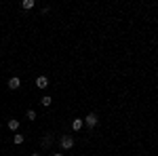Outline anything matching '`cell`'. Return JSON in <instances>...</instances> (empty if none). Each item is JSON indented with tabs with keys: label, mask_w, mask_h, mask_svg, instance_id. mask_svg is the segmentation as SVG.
Returning <instances> with one entry per match:
<instances>
[{
	"label": "cell",
	"mask_w": 158,
	"mask_h": 156,
	"mask_svg": "<svg viewBox=\"0 0 158 156\" xmlns=\"http://www.w3.org/2000/svg\"><path fill=\"white\" fill-rule=\"evenodd\" d=\"M86 125H89V127H95V125H97V116H95V114H89V116H86Z\"/></svg>",
	"instance_id": "3957f363"
},
{
	"label": "cell",
	"mask_w": 158,
	"mask_h": 156,
	"mask_svg": "<svg viewBox=\"0 0 158 156\" xmlns=\"http://www.w3.org/2000/svg\"><path fill=\"white\" fill-rule=\"evenodd\" d=\"M9 129H11V131H17V129H19V120L11 118V120H9Z\"/></svg>",
	"instance_id": "277c9868"
},
{
	"label": "cell",
	"mask_w": 158,
	"mask_h": 156,
	"mask_svg": "<svg viewBox=\"0 0 158 156\" xmlns=\"http://www.w3.org/2000/svg\"><path fill=\"white\" fill-rule=\"evenodd\" d=\"M53 156H63V154H53Z\"/></svg>",
	"instance_id": "8fae6325"
},
{
	"label": "cell",
	"mask_w": 158,
	"mask_h": 156,
	"mask_svg": "<svg viewBox=\"0 0 158 156\" xmlns=\"http://www.w3.org/2000/svg\"><path fill=\"white\" fill-rule=\"evenodd\" d=\"M19 84H21L19 78H11V80H9V86H11V89H19Z\"/></svg>",
	"instance_id": "5b68a950"
},
{
	"label": "cell",
	"mask_w": 158,
	"mask_h": 156,
	"mask_svg": "<svg viewBox=\"0 0 158 156\" xmlns=\"http://www.w3.org/2000/svg\"><path fill=\"white\" fill-rule=\"evenodd\" d=\"M36 86H38V89H47V86H49V80H47V76H40V78L36 80Z\"/></svg>",
	"instance_id": "7a4b0ae2"
},
{
	"label": "cell",
	"mask_w": 158,
	"mask_h": 156,
	"mask_svg": "<svg viewBox=\"0 0 158 156\" xmlns=\"http://www.w3.org/2000/svg\"><path fill=\"white\" fill-rule=\"evenodd\" d=\"M40 103H42V105H49V103H51V97H42Z\"/></svg>",
	"instance_id": "30bf717a"
},
{
	"label": "cell",
	"mask_w": 158,
	"mask_h": 156,
	"mask_svg": "<svg viewBox=\"0 0 158 156\" xmlns=\"http://www.w3.org/2000/svg\"><path fill=\"white\" fill-rule=\"evenodd\" d=\"M13 141H15V144H23V135H15Z\"/></svg>",
	"instance_id": "ba28073f"
},
{
	"label": "cell",
	"mask_w": 158,
	"mask_h": 156,
	"mask_svg": "<svg viewBox=\"0 0 158 156\" xmlns=\"http://www.w3.org/2000/svg\"><path fill=\"white\" fill-rule=\"evenodd\" d=\"M32 156H40V154H32Z\"/></svg>",
	"instance_id": "7c38bea8"
},
{
	"label": "cell",
	"mask_w": 158,
	"mask_h": 156,
	"mask_svg": "<svg viewBox=\"0 0 158 156\" xmlns=\"http://www.w3.org/2000/svg\"><path fill=\"white\" fill-rule=\"evenodd\" d=\"M72 146H74V139H72L70 135H63V137H61V148L67 150V148H72Z\"/></svg>",
	"instance_id": "6da1fadb"
},
{
	"label": "cell",
	"mask_w": 158,
	"mask_h": 156,
	"mask_svg": "<svg viewBox=\"0 0 158 156\" xmlns=\"http://www.w3.org/2000/svg\"><path fill=\"white\" fill-rule=\"evenodd\" d=\"M36 118V112H34V110H28V120H34Z\"/></svg>",
	"instance_id": "9c48e42d"
},
{
	"label": "cell",
	"mask_w": 158,
	"mask_h": 156,
	"mask_svg": "<svg viewBox=\"0 0 158 156\" xmlns=\"http://www.w3.org/2000/svg\"><path fill=\"white\" fill-rule=\"evenodd\" d=\"M72 129H74V131H80V129H82V120H80V118L74 120V122H72Z\"/></svg>",
	"instance_id": "8992f818"
},
{
	"label": "cell",
	"mask_w": 158,
	"mask_h": 156,
	"mask_svg": "<svg viewBox=\"0 0 158 156\" xmlns=\"http://www.w3.org/2000/svg\"><path fill=\"white\" fill-rule=\"evenodd\" d=\"M23 9H32L34 7V0H23V4H21Z\"/></svg>",
	"instance_id": "52a82bcc"
}]
</instances>
